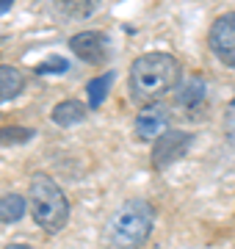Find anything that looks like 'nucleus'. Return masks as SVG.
<instances>
[{"label":"nucleus","instance_id":"obj_4","mask_svg":"<svg viewBox=\"0 0 235 249\" xmlns=\"http://www.w3.org/2000/svg\"><path fill=\"white\" fill-rule=\"evenodd\" d=\"M191 144H194V136L185 133V130H166V133H161L152 147V166L155 169L172 166L174 160H180L188 152Z\"/></svg>","mask_w":235,"mask_h":249},{"label":"nucleus","instance_id":"obj_2","mask_svg":"<svg viewBox=\"0 0 235 249\" xmlns=\"http://www.w3.org/2000/svg\"><path fill=\"white\" fill-rule=\"evenodd\" d=\"M155 224V211L147 199H127L111 213L105 224V244L111 249L144 247Z\"/></svg>","mask_w":235,"mask_h":249},{"label":"nucleus","instance_id":"obj_8","mask_svg":"<svg viewBox=\"0 0 235 249\" xmlns=\"http://www.w3.org/2000/svg\"><path fill=\"white\" fill-rule=\"evenodd\" d=\"M83 119H86V108L78 100H64V103H58L53 108V122L61 124V127H75Z\"/></svg>","mask_w":235,"mask_h":249},{"label":"nucleus","instance_id":"obj_5","mask_svg":"<svg viewBox=\"0 0 235 249\" xmlns=\"http://www.w3.org/2000/svg\"><path fill=\"white\" fill-rule=\"evenodd\" d=\"M210 50L216 53L221 64L235 70V11L221 14L210 25Z\"/></svg>","mask_w":235,"mask_h":249},{"label":"nucleus","instance_id":"obj_9","mask_svg":"<svg viewBox=\"0 0 235 249\" xmlns=\"http://www.w3.org/2000/svg\"><path fill=\"white\" fill-rule=\"evenodd\" d=\"M205 94H208V86H205V80L199 78V75H194V78L183 80L180 86H177V103L185 108H194L199 106L202 100H205Z\"/></svg>","mask_w":235,"mask_h":249},{"label":"nucleus","instance_id":"obj_12","mask_svg":"<svg viewBox=\"0 0 235 249\" xmlns=\"http://www.w3.org/2000/svg\"><path fill=\"white\" fill-rule=\"evenodd\" d=\"M22 213H25V196H19V194L0 196V222H6V224L19 222Z\"/></svg>","mask_w":235,"mask_h":249},{"label":"nucleus","instance_id":"obj_7","mask_svg":"<svg viewBox=\"0 0 235 249\" xmlns=\"http://www.w3.org/2000/svg\"><path fill=\"white\" fill-rule=\"evenodd\" d=\"M169 106H163V103H150L147 108H141V114L136 116V136L138 139H158L161 133H166V124H169Z\"/></svg>","mask_w":235,"mask_h":249},{"label":"nucleus","instance_id":"obj_18","mask_svg":"<svg viewBox=\"0 0 235 249\" xmlns=\"http://www.w3.org/2000/svg\"><path fill=\"white\" fill-rule=\"evenodd\" d=\"M3 249H31L28 244H9V247H3Z\"/></svg>","mask_w":235,"mask_h":249},{"label":"nucleus","instance_id":"obj_17","mask_svg":"<svg viewBox=\"0 0 235 249\" xmlns=\"http://www.w3.org/2000/svg\"><path fill=\"white\" fill-rule=\"evenodd\" d=\"M11 6H14V0H0V14H6Z\"/></svg>","mask_w":235,"mask_h":249},{"label":"nucleus","instance_id":"obj_6","mask_svg":"<svg viewBox=\"0 0 235 249\" xmlns=\"http://www.w3.org/2000/svg\"><path fill=\"white\" fill-rule=\"evenodd\" d=\"M69 47L86 64H102L108 58V36L100 31H81L69 39Z\"/></svg>","mask_w":235,"mask_h":249},{"label":"nucleus","instance_id":"obj_3","mask_svg":"<svg viewBox=\"0 0 235 249\" xmlns=\"http://www.w3.org/2000/svg\"><path fill=\"white\" fill-rule=\"evenodd\" d=\"M28 205H31L34 222L50 235L61 232L69 222V199L64 196V191L50 175H34L31 178V183H28Z\"/></svg>","mask_w":235,"mask_h":249},{"label":"nucleus","instance_id":"obj_1","mask_svg":"<svg viewBox=\"0 0 235 249\" xmlns=\"http://www.w3.org/2000/svg\"><path fill=\"white\" fill-rule=\"evenodd\" d=\"M180 78V61L172 53H147L130 67V94L136 103H155L172 91Z\"/></svg>","mask_w":235,"mask_h":249},{"label":"nucleus","instance_id":"obj_10","mask_svg":"<svg viewBox=\"0 0 235 249\" xmlns=\"http://www.w3.org/2000/svg\"><path fill=\"white\" fill-rule=\"evenodd\" d=\"M22 86H25L22 72L14 70V67H0V103L14 100L22 91Z\"/></svg>","mask_w":235,"mask_h":249},{"label":"nucleus","instance_id":"obj_11","mask_svg":"<svg viewBox=\"0 0 235 249\" xmlns=\"http://www.w3.org/2000/svg\"><path fill=\"white\" fill-rule=\"evenodd\" d=\"M94 0H55V9L69 19H86L94 14Z\"/></svg>","mask_w":235,"mask_h":249},{"label":"nucleus","instance_id":"obj_16","mask_svg":"<svg viewBox=\"0 0 235 249\" xmlns=\"http://www.w3.org/2000/svg\"><path fill=\"white\" fill-rule=\"evenodd\" d=\"M224 133H227V139L235 144V97L224 111Z\"/></svg>","mask_w":235,"mask_h":249},{"label":"nucleus","instance_id":"obj_13","mask_svg":"<svg viewBox=\"0 0 235 249\" xmlns=\"http://www.w3.org/2000/svg\"><path fill=\"white\" fill-rule=\"evenodd\" d=\"M111 80H114V72H105V75L89 80L86 94H89V106L91 108H100L102 103H105V94H108V89H111Z\"/></svg>","mask_w":235,"mask_h":249},{"label":"nucleus","instance_id":"obj_15","mask_svg":"<svg viewBox=\"0 0 235 249\" xmlns=\"http://www.w3.org/2000/svg\"><path fill=\"white\" fill-rule=\"evenodd\" d=\"M69 61L67 58H58V55H50L47 61H42L36 67V75H50V72H67Z\"/></svg>","mask_w":235,"mask_h":249},{"label":"nucleus","instance_id":"obj_14","mask_svg":"<svg viewBox=\"0 0 235 249\" xmlns=\"http://www.w3.org/2000/svg\"><path fill=\"white\" fill-rule=\"evenodd\" d=\"M31 139H34L31 127H3L0 130V144H6V147H17V144L31 142Z\"/></svg>","mask_w":235,"mask_h":249}]
</instances>
